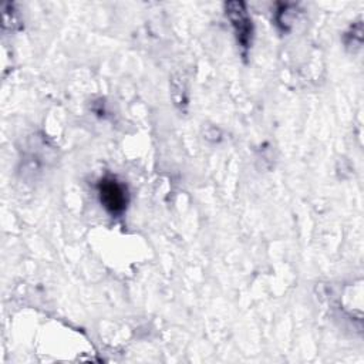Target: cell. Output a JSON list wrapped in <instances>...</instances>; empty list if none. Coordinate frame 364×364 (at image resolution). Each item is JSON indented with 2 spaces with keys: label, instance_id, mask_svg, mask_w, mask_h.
Listing matches in <instances>:
<instances>
[{
  "label": "cell",
  "instance_id": "7a4b0ae2",
  "mask_svg": "<svg viewBox=\"0 0 364 364\" xmlns=\"http://www.w3.org/2000/svg\"><path fill=\"white\" fill-rule=\"evenodd\" d=\"M225 12H227V18L230 19V22L235 30L238 43L246 51L252 44L253 26H252V20L248 15L245 4L228 2L225 5Z\"/></svg>",
  "mask_w": 364,
  "mask_h": 364
},
{
  "label": "cell",
  "instance_id": "277c9868",
  "mask_svg": "<svg viewBox=\"0 0 364 364\" xmlns=\"http://www.w3.org/2000/svg\"><path fill=\"white\" fill-rule=\"evenodd\" d=\"M172 96L177 106H187L188 104V93H187V80L180 75L174 79L172 84Z\"/></svg>",
  "mask_w": 364,
  "mask_h": 364
},
{
  "label": "cell",
  "instance_id": "6da1fadb",
  "mask_svg": "<svg viewBox=\"0 0 364 364\" xmlns=\"http://www.w3.org/2000/svg\"><path fill=\"white\" fill-rule=\"evenodd\" d=\"M97 189L100 202L108 213H111L113 216H118L125 212L130 202V195L128 188L124 182L118 181L115 177L107 175L100 180Z\"/></svg>",
  "mask_w": 364,
  "mask_h": 364
},
{
  "label": "cell",
  "instance_id": "3957f363",
  "mask_svg": "<svg viewBox=\"0 0 364 364\" xmlns=\"http://www.w3.org/2000/svg\"><path fill=\"white\" fill-rule=\"evenodd\" d=\"M295 15H296V6L287 5V4L279 5V9L276 12V25L282 30H289L294 23Z\"/></svg>",
  "mask_w": 364,
  "mask_h": 364
}]
</instances>
